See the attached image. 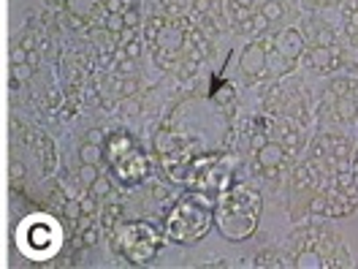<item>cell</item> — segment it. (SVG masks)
<instances>
[{
	"label": "cell",
	"mask_w": 358,
	"mask_h": 269,
	"mask_svg": "<svg viewBox=\"0 0 358 269\" xmlns=\"http://www.w3.org/2000/svg\"><path fill=\"white\" fill-rule=\"evenodd\" d=\"M11 144H14V150H27V153L33 156L41 179H49L57 174V169H60V156H57L55 139L46 134V131L33 128V125H30L27 120H22L20 114L11 117Z\"/></svg>",
	"instance_id": "8992f818"
},
{
	"label": "cell",
	"mask_w": 358,
	"mask_h": 269,
	"mask_svg": "<svg viewBox=\"0 0 358 269\" xmlns=\"http://www.w3.org/2000/svg\"><path fill=\"white\" fill-rule=\"evenodd\" d=\"M353 188H356V193H358V172H353Z\"/></svg>",
	"instance_id": "f546056e"
},
{
	"label": "cell",
	"mask_w": 358,
	"mask_h": 269,
	"mask_svg": "<svg viewBox=\"0 0 358 269\" xmlns=\"http://www.w3.org/2000/svg\"><path fill=\"white\" fill-rule=\"evenodd\" d=\"M268 139H271V136H268L266 131H261V128H258V131H252V134H250V150H252V153H255V150H261Z\"/></svg>",
	"instance_id": "cb8c5ba5"
},
{
	"label": "cell",
	"mask_w": 358,
	"mask_h": 269,
	"mask_svg": "<svg viewBox=\"0 0 358 269\" xmlns=\"http://www.w3.org/2000/svg\"><path fill=\"white\" fill-rule=\"evenodd\" d=\"M239 27H242L245 33H252V36H261V33H266L268 22H266V17H264L261 11H258V14L252 11V17H250V20H247L245 25H239Z\"/></svg>",
	"instance_id": "d6986e66"
},
{
	"label": "cell",
	"mask_w": 358,
	"mask_h": 269,
	"mask_svg": "<svg viewBox=\"0 0 358 269\" xmlns=\"http://www.w3.org/2000/svg\"><path fill=\"white\" fill-rule=\"evenodd\" d=\"M261 14L266 17V22H277V20H282L285 8H282V3H274V0H264V3H261Z\"/></svg>",
	"instance_id": "ffe728a7"
},
{
	"label": "cell",
	"mask_w": 358,
	"mask_h": 269,
	"mask_svg": "<svg viewBox=\"0 0 358 269\" xmlns=\"http://www.w3.org/2000/svg\"><path fill=\"white\" fill-rule=\"evenodd\" d=\"M101 153H103V166L109 177L120 182L122 188H138L152 174V158L131 131L117 128L103 134Z\"/></svg>",
	"instance_id": "277c9868"
},
{
	"label": "cell",
	"mask_w": 358,
	"mask_h": 269,
	"mask_svg": "<svg viewBox=\"0 0 358 269\" xmlns=\"http://www.w3.org/2000/svg\"><path fill=\"white\" fill-rule=\"evenodd\" d=\"M293 188H299V191H304V188H315L313 172H310V166H307V163H304V166H299V169L293 172Z\"/></svg>",
	"instance_id": "44dd1931"
},
{
	"label": "cell",
	"mask_w": 358,
	"mask_h": 269,
	"mask_svg": "<svg viewBox=\"0 0 358 269\" xmlns=\"http://www.w3.org/2000/svg\"><path fill=\"white\" fill-rule=\"evenodd\" d=\"M220 88H223V98H225V101H234V88H231V85H220ZM209 95H212V101H217V104H220V95H217V88L209 90ZM225 101H223V109H225Z\"/></svg>",
	"instance_id": "4316f807"
},
{
	"label": "cell",
	"mask_w": 358,
	"mask_h": 269,
	"mask_svg": "<svg viewBox=\"0 0 358 269\" xmlns=\"http://www.w3.org/2000/svg\"><path fill=\"white\" fill-rule=\"evenodd\" d=\"M326 209H329V196L320 191V193H315L313 199H310V212H313L315 218H326Z\"/></svg>",
	"instance_id": "603a6c76"
},
{
	"label": "cell",
	"mask_w": 358,
	"mask_h": 269,
	"mask_svg": "<svg viewBox=\"0 0 358 269\" xmlns=\"http://www.w3.org/2000/svg\"><path fill=\"white\" fill-rule=\"evenodd\" d=\"M255 160H258V166L266 174H277V169L285 163V150L280 147V142H271L268 139L261 150H255Z\"/></svg>",
	"instance_id": "8fae6325"
},
{
	"label": "cell",
	"mask_w": 358,
	"mask_h": 269,
	"mask_svg": "<svg viewBox=\"0 0 358 269\" xmlns=\"http://www.w3.org/2000/svg\"><path fill=\"white\" fill-rule=\"evenodd\" d=\"M326 136V160H342V158H350V142L345 136L336 134H323Z\"/></svg>",
	"instance_id": "7c38bea8"
},
{
	"label": "cell",
	"mask_w": 358,
	"mask_h": 269,
	"mask_svg": "<svg viewBox=\"0 0 358 269\" xmlns=\"http://www.w3.org/2000/svg\"><path fill=\"white\" fill-rule=\"evenodd\" d=\"M231 3H234V6H242V8H250V11L258 6V0H231Z\"/></svg>",
	"instance_id": "83f0119b"
},
{
	"label": "cell",
	"mask_w": 358,
	"mask_h": 269,
	"mask_svg": "<svg viewBox=\"0 0 358 269\" xmlns=\"http://www.w3.org/2000/svg\"><path fill=\"white\" fill-rule=\"evenodd\" d=\"M239 66H242L247 79H261L266 74V49L258 44V41L247 44L245 52H242V63Z\"/></svg>",
	"instance_id": "ba28073f"
},
{
	"label": "cell",
	"mask_w": 358,
	"mask_h": 269,
	"mask_svg": "<svg viewBox=\"0 0 358 269\" xmlns=\"http://www.w3.org/2000/svg\"><path fill=\"white\" fill-rule=\"evenodd\" d=\"M296 269H320L323 267V256L315 250V247H301L296 253V261H293Z\"/></svg>",
	"instance_id": "2e32d148"
},
{
	"label": "cell",
	"mask_w": 358,
	"mask_h": 269,
	"mask_svg": "<svg viewBox=\"0 0 358 269\" xmlns=\"http://www.w3.org/2000/svg\"><path fill=\"white\" fill-rule=\"evenodd\" d=\"M215 204L217 196L201 191H187L185 196H177L163 212V237L174 245L201 242L215 226Z\"/></svg>",
	"instance_id": "7a4b0ae2"
},
{
	"label": "cell",
	"mask_w": 358,
	"mask_h": 269,
	"mask_svg": "<svg viewBox=\"0 0 358 269\" xmlns=\"http://www.w3.org/2000/svg\"><path fill=\"white\" fill-rule=\"evenodd\" d=\"M304 46H307V41H304L301 30H293V27L282 30V33L274 39V49H277L282 57H288V60H296V57L304 52Z\"/></svg>",
	"instance_id": "30bf717a"
},
{
	"label": "cell",
	"mask_w": 358,
	"mask_h": 269,
	"mask_svg": "<svg viewBox=\"0 0 358 269\" xmlns=\"http://www.w3.org/2000/svg\"><path fill=\"white\" fill-rule=\"evenodd\" d=\"M310 39H313V46H334L336 36L329 25H315L310 22Z\"/></svg>",
	"instance_id": "e0dca14e"
},
{
	"label": "cell",
	"mask_w": 358,
	"mask_h": 269,
	"mask_svg": "<svg viewBox=\"0 0 358 269\" xmlns=\"http://www.w3.org/2000/svg\"><path fill=\"white\" fill-rule=\"evenodd\" d=\"M331 95L336 98H342V95H356V85L350 82V79H345V76H336L334 82H331V90H329Z\"/></svg>",
	"instance_id": "7402d4cb"
},
{
	"label": "cell",
	"mask_w": 358,
	"mask_h": 269,
	"mask_svg": "<svg viewBox=\"0 0 358 269\" xmlns=\"http://www.w3.org/2000/svg\"><path fill=\"white\" fill-rule=\"evenodd\" d=\"M228 185H231V160L225 153H199L190 158L187 174H185L187 191L220 196Z\"/></svg>",
	"instance_id": "52a82bcc"
},
{
	"label": "cell",
	"mask_w": 358,
	"mask_h": 269,
	"mask_svg": "<svg viewBox=\"0 0 358 269\" xmlns=\"http://www.w3.org/2000/svg\"><path fill=\"white\" fill-rule=\"evenodd\" d=\"M250 17H252V11H250V8H242V6H234V3H231V20H234V22L245 25Z\"/></svg>",
	"instance_id": "484cf974"
},
{
	"label": "cell",
	"mask_w": 358,
	"mask_h": 269,
	"mask_svg": "<svg viewBox=\"0 0 358 269\" xmlns=\"http://www.w3.org/2000/svg\"><path fill=\"white\" fill-rule=\"evenodd\" d=\"M252 267H258V269H277V267H288V261H285L280 253H274V250H264V253H258V256H255Z\"/></svg>",
	"instance_id": "ac0fdd59"
},
{
	"label": "cell",
	"mask_w": 358,
	"mask_h": 269,
	"mask_svg": "<svg viewBox=\"0 0 358 269\" xmlns=\"http://www.w3.org/2000/svg\"><path fill=\"white\" fill-rule=\"evenodd\" d=\"M310 158H326V136H315L310 144Z\"/></svg>",
	"instance_id": "d4e9b609"
},
{
	"label": "cell",
	"mask_w": 358,
	"mask_h": 269,
	"mask_svg": "<svg viewBox=\"0 0 358 269\" xmlns=\"http://www.w3.org/2000/svg\"><path fill=\"white\" fill-rule=\"evenodd\" d=\"M264 199L242 182H231L215 204V226L228 242H245L255 234Z\"/></svg>",
	"instance_id": "3957f363"
},
{
	"label": "cell",
	"mask_w": 358,
	"mask_h": 269,
	"mask_svg": "<svg viewBox=\"0 0 358 269\" xmlns=\"http://www.w3.org/2000/svg\"><path fill=\"white\" fill-rule=\"evenodd\" d=\"M334 114H336V120H342V123H353V120L358 117L356 95H342V98H336Z\"/></svg>",
	"instance_id": "5bb4252c"
},
{
	"label": "cell",
	"mask_w": 358,
	"mask_h": 269,
	"mask_svg": "<svg viewBox=\"0 0 358 269\" xmlns=\"http://www.w3.org/2000/svg\"><path fill=\"white\" fill-rule=\"evenodd\" d=\"M17 250L24 256L27 267H52L66 247L68 234L63 221L49 209H27L17 223Z\"/></svg>",
	"instance_id": "6da1fadb"
},
{
	"label": "cell",
	"mask_w": 358,
	"mask_h": 269,
	"mask_svg": "<svg viewBox=\"0 0 358 269\" xmlns=\"http://www.w3.org/2000/svg\"><path fill=\"white\" fill-rule=\"evenodd\" d=\"M291 66L293 60L282 57L277 49H268L266 52V74H271V76H285V74H291Z\"/></svg>",
	"instance_id": "9a60e30c"
},
{
	"label": "cell",
	"mask_w": 358,
	"mask_h": 269,
	"mask_svg": "<svg viewBox=\"0 0 358 269\" xmlns=\"http://www.w3.org/2000/svg\"><path fill=\"white\" fill-rule=\"evenodd\" d=\"M280 147L285 150V156L288 153H299V147H301V131L293 123H282L280 125Z\"/></svg>",
	"instance_id": "4fadbf2b"
},
{
	"label": "cell",
	"mask_w": 358,
	"mask_h": 269,
	"mask_svg": "<svg viewBox=\"0 0 358 269\" xmlns=\"http://www.w3.org/2000/svg\"><path fill=\"white\" fill-rule=\"evenodd\" d=\"M350 156H353V172H358V150H353Z\"/></svg>",
	"instance_id": "f1b7e54d"
},
{
	"label": "cell",
	"mask_w": 358,
	"mask_h": 269,
	"mask_svg": "<svg viewBox=\"0 0 358 269\" xmlns=\"http://www.w3.org/2000/svg\"><path fill=\"white\" fill-rule=\"evenodd\" d=\"M274 3H282V0H274Z\"/></svg>",
	"instance_id": "4dcf8cb0"
},
{
	"label": "cell",
	"mask_w": 358,
	"mask_h": 269,
	"mask_svg": "<svg viewBox=\"0 0 358 269\" xmlns=\"http://www.w3.org/2000/svg\"><path fill=\"white\" fill-rule=\"evenodd\" d=\"M112 250L117 256H122L131 267H147L157 258V253L163 250V231L150 221H120L109 234Z\"/></svg>",
	"instance_id": "5b68a950"
},
{
	"label": "cell",
	"mask_w": 358,
	"mask_h": 269,
	"mask_svg": "<svg viewBox=\"0 0 358 269\" xmlns=\"http://www.w3.org/2000/svg\"><path fill=\"white\" fill-rule=\"evenodd\" d=\"M307 63L317 74H334L336 68H339V52H336L334 46H310Z\"/></svg>",
	"instance_id": "9c48e42d"
}]
</instances>
